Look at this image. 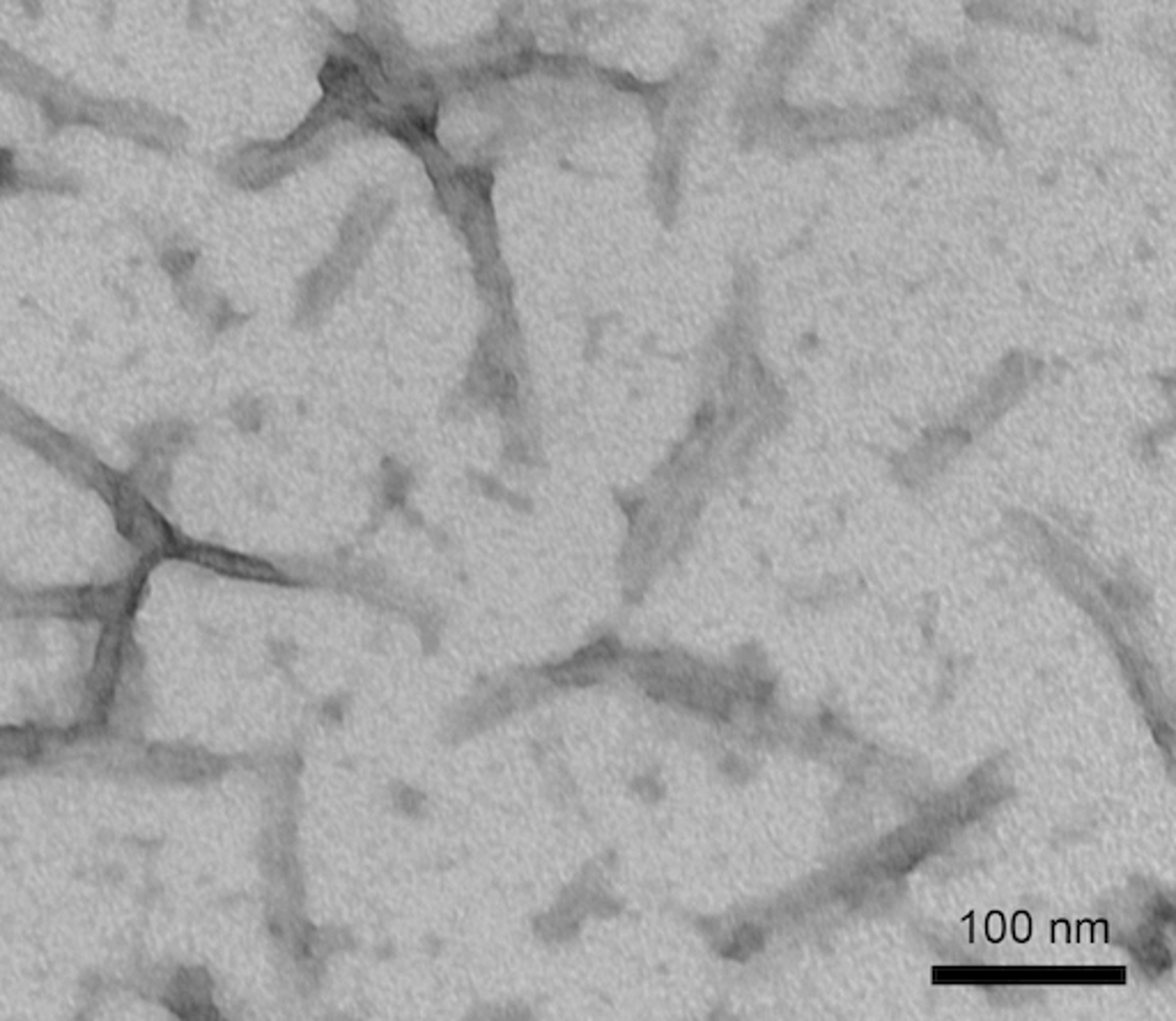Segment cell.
Listing matches in <instances>:
<instances>
[{
	"label": "cell",
	"mask_w": 1176,
	"mask_h": 1021,
	"mask_svg": "<svg viewBox=\"0 0 1176 1021\" xmlns=\"http://www.w3.org/2000/svg\"><path fill=\"white\" fill-rule=\"evenodd\" d=\"M12 177H15V168H12V159L7 152H0V186H5L12 182Z\"/></svg>",
	"instance_id": "cell-4"
},
{
	"label": "cell",
	"mask_w": 1176,
	"mask_h": 1021,
	"mask_svg": "<svg viewBox=\"0 0 1176 1021\" xmlns=\"http://www.w3.org/2000/svg\"><path fill=\"white\" fill-rule=\"evenodd\" d=\"M120 650H123L120 632H117L115 627H111L102 638L99 650H97V661H94L92 678H90V686L99 696H106L111 691L115 673H117V668H120Z\"/></svg>",
	"instance_id": "cell-2"
},
{
	"label": "cell",
	"mask_w": 1176,
	"mask_h": 1021,
	"mask_svg": "<svg viewBox=\"0 0 1176 1021\" xmlns=\"http://www.w3.org/2000/svg\"><path fill=\"white\" fill-rule=\"evenodd\" d=\"M188 558H194L196 563L217 569V572L230 574V576L253 578V581H276L279 578L276 569L271 565L253 561V558H246V555L221 551V549H207V546H198V549L188 551Z\"/></svg>",
	"instance_id": "cell-1"
},
{
	"label": "cell",
	"mask_w": 1176,
	"mask_h": 1021,
	"mask_svg": "<svg viewBox=\"0 0 1176 1021\" xmlns=\"http://www.w3.org/2000/svg\"><path fill=\"white\" fill-rule=\"evenodd\" d=\"M38 751V734L28 728H3L0 730V753L5 755H30Z\"/></svg>",
	"instance_id": "cell-3"
}]
</instances>
